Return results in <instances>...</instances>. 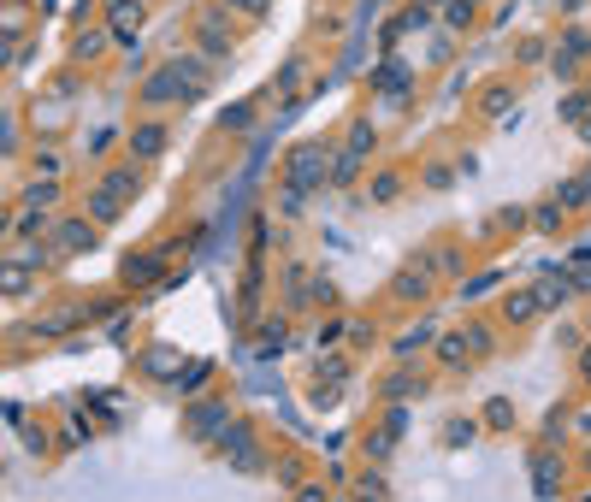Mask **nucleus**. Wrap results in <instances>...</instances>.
<instances>
[{"label":"nucleus","instance_id":"dca6fc26","mask_svg":"<svg viewBox=\"0 0 591 502\" xmlns=\"http://www.w3.org/2000/svg\"><path fill=\"white\" fill-rule=\"evenodd\" d=\"M296 83H301V59H290V66H284V71H279V89H284V95H290V89H296Z\"/></svg>","mask_w":591,"mask_h":502},{"label":"nucleus","instance_id":"f257e3e1","mask_svg":"<svg viewBox=\"0 0 591 502\" xmlns=\"http://www.w3.org/2000/svg\"><path fill=\"white\" fill-rule=\"evenodd\" d=\"M325 178H332V154H325L320 142H301L290 154V166H284V183H290V190H313V183H325Z\"/></svg>","mask_w":591,"mask_h":502},{"label":"nucleus","instance_id":"9b49d317","mask_svg":"<svg viewBox=\"0 0 591 502\" xmlns=\"http://www.w3.org/2000/svg\"><path fill=\"white\" fill-rule=\"evenodd\" d=\"M154 260H148V255H136V260H124V278H136V284H148V278H154Z\"/></svg>","mask_w":591,"mask_h":502},{"label":"nucleus","instance_id":"f03ea898","mask_svg":"<svg viewBox=\"0 0 591 502\" xmlns=\"http://www.w3.org/2000/svg\"><path fill=\"white\" fill-rule=\"evenodd\" d=\"M219 449L237 461V467H248V473L260 467V449H255V437H248L243 425H225V432H219Z\"/></svg>","mask_w":591,"mask_h":502},{"label":"nucleus","instance_id":"ddd939ff","mask_svg":"<svg viewBox=\"0 0 591 502\" xmlns=\"http://www.w3.org/2000/svg\"><path fill=\"white\" fill-rule=\"evenodd\" d=\"M533 225H538V231H556V225H562V207H556V201H544V207L533 213Z\"/></svg>","mask_w":591,"mask_h":502},{"label":"nucleus","instance_id":"1a4fd4ad","mask_svg":"<svg viewBox=\"0 0 591 502\" xmlns=\"http://www.w3.org/2000/svg\"><path fill=\"white\" fill-rule=\"evenodd\" d=\"M59 248H90V225L66 219V225H59Z\"/></svg>","mask_w":591,"mask_h":502},{"label":"nucleus","instance_id":"4468645a","mask_svg":"<svg viewBox=\"0 0 591 502\" xmlns=\"http://www.w3.org/2000/svg\"><path fill=\"white\" fill-rule=\"evenodd\" d=\"M509 420H514V408H509L502 396H497V402H485V425H509Z\"/></svg>","mask_w":591,"mask_h":502},{"label":"nucleus","instance_id":"6e6552de","mask_svg":"<svg viewBox=\"0 0 591 502\" xmlns=\"http://www.w3.org/2000/svg\"><path fill=\"white\" fill-rule=\"evenodd\" d=\"M160 148H166V131H160V124H142V131H136V154H160Z\"/></svg>","mask_w":591,"mask_h":502},{"label":"nucleus","instance_id":"a211bd4d","mask_svg":"<svg viewBox=\"0 0 591 502\" xmlns=\"http://www.w3.org/2000/svg\"><path fill=\"white\" fill-rule=\"evenodd\" d=\"M426 337H432V331H426V325H414V331H408V337H402V343H396V349H402V355H408V349H420V343H426Z\"/></svg>","mask_w":591,"mask_h":502},{"label":"nucleus","instance_id":"4be33fe9","mask_svg":"<svg viewBox=\"0 0 591 502\" xmlns=\"http://www.w3.org/2000/svg\"><path fill=\"white\" fill-rule=\"evenodd\" d=\"M586 325H591V319H586Z\"/></svg>","mask_w":591,"mask_h":502},{"label":"nucleus","instance_id":"f8f14e48","mask_svg":"<svg viewBox=\"0 0 591 502\" xmlns=\"http://www.w3.org/2000/svg\"><path fill=\"white\" fill-rule=\"evenodd\" d=\"M24 207H36V213H42V207H54V183H30V195H24Z\"/></svg>","mask_w":591,"mask_h":502},{"label":"nucleus","instance_id":"6ab92c4d","mask_svg":"<svg viewBox=\"0 0 591 502\" xmlns=\"http://www.w3.org/2000/svg\"><path fill=\"white\" fill-rule=\"evenodd\" d=\"M237 12H243V18H260V12H267V0H231Z\"/></svg>","mask_w":591,"mask_h":502},{"label":"nucleus","instance_id":"2eb2a0df","mask_svg":"<svg viewBox=\"0 0 591 502\" xmlns=\"http://www.w3.org/2000/svg\"><path fill=\"white\" fill-rule=\"evenodd\" d=\"M426 290V272H402L396 278V296H420Z\"/></svg>","mask_w":591,"mask_h":502},{"label":"nucleus","instance_id":"9d476101","mask_svg":"<svg viewBox=\"0 0 591 502\" xmlns=\"http://www.w3.org/2000/svg\"><path fill=\"white\" fill-rule=\"evenodd\" d=\"M438 355H444L449 367H461V361H468V337H444V343H438Z\"/></svg>","mask_w":591,"mask_h":502},{"label":"nucleus","instance_id":"423d86ee","mask_svg":"<svg viewBox=\"0 0 591 502\" xmlns=\"http://www.w3.org/2000/svg\"><path fill=\"white\" fill-rule=\"evenodd\" d=\"M538 308H544V301H538V290H514L509 301H502L509 325H526V319H538Z\"/></svg>","mask_w":591,"mask_h":502},{"label":"nucleus","instance_id":"412c9836","mask_svg":"<svg viewBox=\"0 0 591 502\" xmlns=\"http://www.w3.org/2000/svg\"><path fill=\"white\" fill-rule=\"evenodd\" d=\"M580 136H586V142H591V119H586V124H580Z\"/></svg>","mask_w":591,"mask_h":502},{"label":"nucleus","instance_id":"f3484780","mask_svg":"<svg viewBox=\"0 0 591 502\" xmlns=\"http://www.w3.org/2000/svg\"><path fill=\"white\" fill-rule=\"evenodd\" d=\"M107 190H119V195H131V190H136V172H112V178H107Z\"/></svg>","mask_w":591,"mask_h":502},{"label":"nucleus","instance_id":"20e7f679","mask_svg":"<svg viewBox=\"0 0 591 502\" xmlns=\"http://www.w3.org/2000/svg\"><path fill=\"white\" fill-rule=\"evenodd\" d=\"M201 54H207V59L231 54V30H225V24L213 18V12H207V18H201Z\"/></svg>","mask_w":591,"mask_h":502},{"label":"nucleus","instance_id":"aec40b11","mask_svg":"<svg viewBox=\"0 0 591 502\" xmlns=\"http://www.w3.org/2000/svg\"><path fill=\"white\" fill-rule=\"evenodd\" d=\"M580 372H586V379H591V349H586V361H580Z\"/></svg>","mask_w":591,"mask_h":502},{"label":"nucleus","instance_id":"39448f33","mask_svg":"<svg viewBox=\"0 0 591 502\" xmlns=\"http://www.w3.org/2000/svg\"><path fill=\"white\" fill-rule=\"evenodd\" d=\"M568 296H574V278H568V272H544V278H538V301H544V308H562Z\"/></svg>","mask_w":591,"mask_h":502},{"label":"nucleus","instance_id":"7ed1b4c3","mask_svg":"<svg viewBox=\"0 0 591 502\" xmlns=\"http://www.w3.org/2000/svg\"><path fill=\"white\" fill-rule=\"evenodd\" d=\"M107 24H112V36H119V42H136V30H142V0H112Z\"/></svg>","mask_w":591,"mask_h":502},{"label":"nucleus","instance_id":"0eeeda50","mask_svg":"<svg viewBox=\"0 0 591 502\" xmlns=\"http://www.w3.org/2000/svg\"><path fill=\"white\" fill-rule=\"evenodd\" d=\"M119 201H124L119 190H95L90 195V219H119Z\"/></svg>","mask_w":591,"mask_h":502}]
</instances>
